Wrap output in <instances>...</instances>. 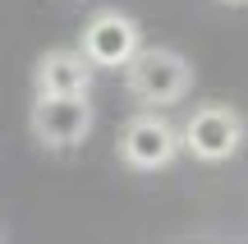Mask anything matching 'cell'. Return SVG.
Masks as SVG:
<instances>
[{
  "label": "cell",
  "mask_w": 248,
  "mask_h": 244,
  "mask_svg": "<svg viewBox=\"0 0 248 244\" xmlns=\"http://www.w3.org/2000/svg\"><path fill=\"white\" fill-rule=\"evenodd\" d=\"M124 83L142 106H170L193 88V65L170 46H142L124 65Z\"/></svg>",
  "instance_id": "1"
},
{
  "label": "cell",
  "mask_w": 248,
  "mask_h": 244,
  "mask_svg": "<svg viewBox=\"0 0 248 244\" xmlns=\"http://www.w3.org/2000/svg\"><path fill=\"white\" fill-rule=\"evenodd\" d=\"M78 51L92 69H124L142 51V28L129 14H120V9H101V14L88 18Z\"/></svg>",
  "instance_id": "2"
},
{
  "label": "cell",
  "mask_w": 248,
  "mask_h": 244,
  "mask_svg": "<svg viewBox=\"0 0 248 244\" xmlns=\"http://www.w3.org/2000/svg\"><path fill=\"white\" fill-rule=\"evenodd\" d=\"M179 138H184V147L198 162H230V157L239 152V143H244V120H239L234 106L207 101V106H198L193 115L184 120Z\"/></svg>",
  "instance_id": "3"
},
{
  "label": "cell",
  "mask_w": 248,
  "mask_h": 244,
  "mask_svg": "<svg viewBox=\"0 0 248 244\" xmlns=\"http://www.w3.org/2000/svg\"><path fill=\"white\" fill-rule=\"evenodd\" d=\"M179 147H184L179 129L156 111H142L120 129V162L133 171H161L179 157Z\"/></svg>",
  "instance_id": "4"
},
{
  "label": "cell",
  "mask_w": 248,
  "mask_h": 244,
  "mask_svg": "<svg viewBox=\"0 0 248 244\" xmlns=\"http://www.w3.org/2000/svg\"><path fill=\"white\" fill-rule=\"evenodd\" d=\"M28 125L46 147H78L92 134V101L88 97H37Z\"/></svg>",
  "instance_id": "5"
},
{
  "label": "cell",
  "mask_w": 248,
  "mask_h": 244,
  "mask_svg": "<svg viewBox=\"0 0 248 244\" xmlns=\"http://www.w3.org/2000/svg\"><path fill=\"white\" fill-rule=\"evenodd\" d=\"M32 88L37 97H88L92 92V65L83 60L78 46H55L37 60L32 69Z\"/></svg>",
  "instance_id": "6"
},
{
  "label": "cell",
  "mask_w": 248,
  "mask_h": 244,
  "mask_svg": "<svg viewBox=\"0 0 248 244\" xmlns=\"http://www.w3.org/2000/svg\"><path fill=\"white\" fill-rule=\"evenodd\" d=\"M225 5H248V0H225Z\"/></svg>",
  "instance_id": "7"
}]
</instances>
